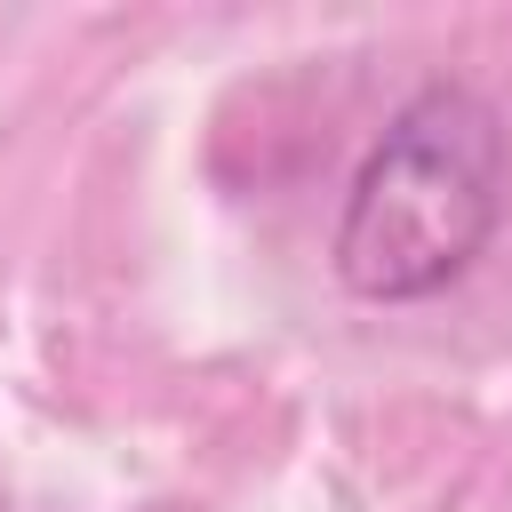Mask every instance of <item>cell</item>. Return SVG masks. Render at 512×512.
I'll return each mask as SVG.
<instances>
[{"label":"cell","instance_id":"6da1fadb","mask_svg":"<svg viewBox=\"0 0 512 512\" xmlns=\"http://www.w3.org/2000/svg\"><path fill=\"white\" fill-rule=\"evenodd\" d=\"M504 168H512L504 112L480 88L464 80L416 88L344 184V216L328 240L336 280L368 304L440 296L496 240Z\"/></svg>","mask_w":512,"mask_h":512}]
</instances>
